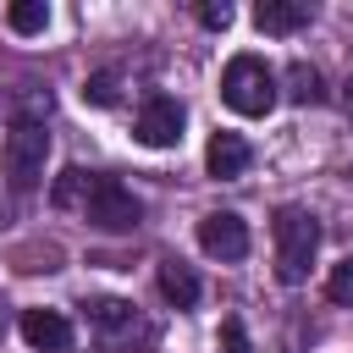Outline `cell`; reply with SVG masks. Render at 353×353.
Returning a JSON list of instances; mask_svg holds the SVG:
<instances>
[{"label":"cell","instance_id":"cell-1","mask_svg":"<svg viewBox=\"0 0 353 353\" xmlns=\"http://www.w3.org/2000/svg\"><path fill=\"white\" fill-rule=\"evenodd\" d=\"M44 160H50V116L33 110H11L6 138H0V171L17 193H33L44 182Z\"/></svg>","mask_w":353,"mask_h":353},{"label":"cell","instance_id":"cell-2","mask_svg":"<svg viewBox=\"0 0 353 353\" xmlns=\"http://www.w3.org/2000/svg\"><path fill=\"white\" fill-rule=\"evenodd\" d=\"M270 237H276V281L281 287H298L320 254V215L303 210V204H281L276 221H270Z\"/></svg>","mask_w":353,"mask_h":353},{"label":"cell","instance_id":"cell-3","mask_svg":"<svg viewBox=\"0 0 353 353\" xmlns=\"http://www.w3.org/2000/svg\"><path fill=\"white\" fill-rule=\"evenodd\" d=\"M276 99H281V77L270 72L265 55L243 50V55L226 61V72H221V105L226 110H237V116H270Z\"/></svg>","mask_w":353,"mask_h":353},{"label":"cell","instance_id":"cell-4","mask_svg":"<svg viewBox=\"0 0 353 353\" xmlns=\"http://www.w3.org/2000/svg\"><path fill=\"white\" fill-rule=\"evenodd\" d=\"M77 215H83L94 232L121 237V232H138V226H143V199H138L121 176L94 171V176H88V193H83V204H77Z\"/></svg>","mask_w":353,"mask_h":353},{"label":"cell","instance_id":"cell-5","mask_svg":"<svg viewBox=\"0 0 353 353\" xmlns=\"http://www.w3.org/2000/svg\"><path fill=\"white\" fill-rule=\"evenodd\" d=\"M182 127H188L182 99H171V94H143V99H138L132 138H138L143 149H171V143L182 138Z\"/></svg>","mask_w":353,"mask_h":353},{"label":"cell","instance_id":"cell-6","mask_svg":"<svg viewBox=\"0 0 353 353\" xmlns=\"http://www.w3.org/2000/svg\"><path fill=\"white\" fill-rule=\"evenodd\" d=\"M199 248H204L210 259H221V265L248 259V221H243L237 210H210V215L199 221Z\"/></svg>","mask_w":353,"mask_h":353},{"label":"cell","instance_id":"cell-7","mask_svg":"<svg viewBox=\"0 0 353 353\" xmlns=\"http://www.w3.org/2000/svg\"><path fill=\"white\" fill-rule=\"evenodd\" d=\"M17 331H22V342L33 353H66L72 347V320L61 309H22Z\"/></svg>","mask_w":353,"mask_h":353},{"label":"cell","instance_id":"cell-8","mask_svg":"<svg viewBox=\"0 0 353 353\" xmlns=\"http://www.w3.org/2000/svg\"><path fill=\"white\" fill-rule=\"evenodd\" d=\"M248 165H254V149H248L243 132H215V138L204 143V171H210L215 182H237Z\"/></svg>","mask_w":353,"mask_h":353},{"label":"cell","instance_id":"cell-9","mask_svg":"<svg viewBox=\"0 0 353 353\" xmlns=\"http://www.w3.org/2000/svg\"><path fill=\"white\" fill-rule=\"evenodd\" d=\"M83 320H88V331L105 336V342L138 331V309H132L127 298H83Z\"/></svg>","mask_w":353,"mask_h":353},{"label":"cell","instance_id":"cell-10","mask_svg":"<svg viewBox=\"0 0 353 353\" xmlns=\"http://www.w3.org/2000/svg\"><path fill=\"white\" fill-rule=\"evenodd\" d=\"M309 17H314L309 0H259V6H254V28H259V33H276V39L309 28Z\"/></svg>","mask_w":353,"mask_h":353},{"label":"cell","instance_id":"cell-11","mask_svg":"<svg viewBox=\"0 0 353 353\" xmlns=\"http://www.w3.org/2000/svg\"><path fill=\"white\" fill-rule=\"evenodd\" d=\"M154 281H160V298L171 303V309H193L199 303V270L193 265H182V259H160V270H154Z\"/></svg>","mask_w":353,"mask_h":353},{"label":"cell","instance_id":"cell-12","mask_svg":"<svg viewBox=\"0 0 353 353\" xmlns=\"http://www.w3.org/2000/svg\"><path fill=\"white\" fill-rule=\"evenodd\" d=\"M6 28L22 33V39H33V33L50 28V6L44 0H17V6H6Z\"/></svg>","mask_w":353,"mask_h":353},{"label":"cell","instance_id":"cell-13","mask_svg":"<svg viewBox=\"0 0 353 353\" xmlns=\"http://www.w3.org/2000/svg\"><path fill=\"white\" fill-rule=\"evenodd\" d=\"M287 99H292V105H320V99H325L320 72H314L309 61H292V66H287Z\"/></svg>","mask_w":353,"mask_h":353},{"label":"cell","instance_id":"cell-14","mask_svg":"<svg viewBox=\"0 0 353 353\" xmlns=\"http://www.w3.org/2000/svg\"><path fill=\"white\" fill-rule=\"evenodd\" d=\"M83 99L99 105V110L116 105V99H121V66H99V72H88V77H83Z\"/></svg>","mask_w":353,"mask_h":353},{"label":"cell","instance_id":"cell-15","mask_svg":"<svg viewBox=\"0 0 353 353\" xmlns=\"http://www.w3.org/2000/svg\"><path fill=\"white\" fill-rule=\"evenodd\" d=\"M88 176H94V171L66 165V171L55 176V188H50V204H55V210H77V204H83V193H88Z\"/></svg>","mask_w":353,"mask_h":353},{"label":"cell","instance_id":"cell-16","mask_svg":"<svg viewBox=\"0 0 353 353\" xmlns=\"http://www.w3.org/2000/svg\"><path fill=\"white\" fill-rule=\"evenodd\" d=\"M325 298H331L336 309H353V254L331 265V276H325Z\"/></svg>","mask_w":353,"mask_h":353},{"label":"cell","instance_id":"cell-17","mask_svg":"<svg viewBox=\"0 0 353 353\" xmlns=\"http://www.w3.org/2000/svg\"><path fill=\"white\" fill-rule=\"evenodd\" d=\"M193 17H199L210 33H226V28H232V6H226V0H199Z\"/></svg>","mask_w":353,"mask_h":353},{"label":"cell","instance_id":"cell-18","mask_svg":"<svg viewBox=\"0 0 353 353\" xmlns=\"http://www.w3.org/2000/svg\"><path fill=\"white\" fill-rule=\"evenodd\" d=\"M221 353H254V342H248V325L232 314V320H221Z\"/></svg>","mask_w":353,"mask_h":353},{"label":"cell","instance_id":"cell-19","mask_svg":"<svg viewBox=\"0 0 353 353\" xmlns=\"http://www.w3.org/2000/svg\"><path fill=\"white\" fill-rule=\"evenodd\" d=\"M342 99H347V110H353V77H347V94H342Z\"/></svg>","mask_w":353,"mask_h":353},{"label":"cell","instance_id":"cell-20","mask_svg":"<svg viewBox=\"0 0 353 353\" xmlns=\"http://www.w3.org/2000/svg\"><path fill=\"white\" fill-rule=\"evenodd\" d=\"M0 336H6V320H0Z\"/></svg>","mask_w":353,"mask_h":353}]
</instances>
